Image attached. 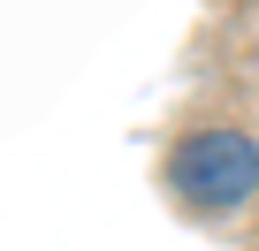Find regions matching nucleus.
Segmentation results:
<instances>
[{
    "label": "nucleus",
    "mask_w": 259,
    "mask_h": 251,
    "mask_svg": "<svg viewBox=\"0 0 259 251\" xmlns=\"http://www.w3.org/2000/svg\"><path fill=\"white\" fill-rule=\"evenodd\" d=\"M168 190L198 213H236L259 190V145L244 130H191L168 153Z\"/></svg>",
    "instance_id": "obj_1"
}]
</instances>
